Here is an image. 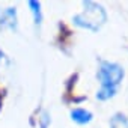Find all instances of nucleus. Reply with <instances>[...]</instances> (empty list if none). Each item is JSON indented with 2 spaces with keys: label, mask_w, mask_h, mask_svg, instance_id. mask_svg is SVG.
I'll use <instances>...</instances> for the list:
<instances>
[{
  "label": "nucleus",
  "mask_w": 128,
  "mask_h": 128,
  "mask_svg": "<svg viewBox=\"0 0 128 128\" xmlns=\"http://www.w3.org/2000/svg\"><path fill=\"white\" fill-rule=\"evenodd\" d=\"M29 5H30L32 12H33V15H35V23L39 24V23H41V18H42V15H41V9H39V3H36V2H30Z\"/></svg>",
  "instance_id": "obj_5"
},
{
  "label": "nucleus",
  "mask_w": 128,
  "mask_h": 128,
  "mask_svg": "<svg viewBox=\"0 0 128 128\" xmlns=\"http://www.w3.org/2000/svg\"><path fill=\"white\" fill-rule=\"evenodd\" d=\"M110 128H128V118L122 113H118L110 120Z\"/></svg>",
  "instance_id": "obj_4"
},
{
  "label": "nucleus",
  "mask_w": 128,
  "mask_h": 128,
  "mask_svg": "<svg viewBox=\"0 0 128 128\" xmlns=\"http://www.w3.org/2000/svg\"><path fill=\"white\" fill-rule=\"evenodd\" d=\"M84 6H86V11L83 14L74 17V23L77 26L86 27L89 30H98L106 23V18H107L104 9L94 2H86Z\"/></svg>",
  "instance_id": "obj_1"
},
{
  "label": "nucleus",
  "mask_w": 128,
  "mask_h": 128,
  "mask_svg": "<svg viewBox=\"0 0 128 128\" xmlns=\"http://www.w3.org/2000/svg\"><path fill=\"white\" fill-rule=\"evenodd\" d=\"M98 78L101 82V88L116 90V86L124 78V70L118 63L101 62L100 70H98Z\"/></svg>",
  "instance_id": "obj_2"
},
{
  "label": "nucleus",
  "mask_w": 128,
  "mask_h": 128,
  "mask_svg": "<svg viewBox=\"0 0 128 128\" xmlns=\"http://www.w3.org/2000/svg\"><path fill=\"white\" fill-rule=\"evenodd\" d=\"M71 119L80 125H84V124H89L92 120V113L84 110V108H74L71 112Z\"/></svg>",
  "instance_id": "obj_3"
}]
</instances>
